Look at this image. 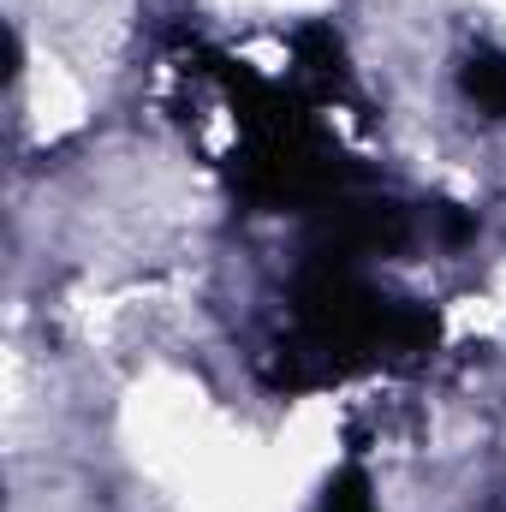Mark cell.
<instances>
[{
    "instance_id": "obj_1",
    "label": "cell",
    "mask_w": 506,
    "mask_h": 512,
    "mask_svg": "<svg viewBox=\"0 0 506 512\" xmlns=\"http://www.w3.org/2000/svg\"><path fill=\"white\" fill-rule=\"evenodd\" d=\"M465 96L489 114V120H506V54L501 48H477L465 60Z\"/></svg>"
},
{
    "instance_id": "obj_2",
    "label": "cell",
    "mask_w": 506,
    "mask_h": 512,
    "mask_svg": "<svg viewBox=\"0 0 506 512\" xmlns=\"http://www.w3.org/2000/svg\"><path fill=\"white\" fill-rule=\"evenodd\" d=\"M328 512H370V495H364L358 483H340V489L328 495Z\"/></svg>"
}]
</instances>
